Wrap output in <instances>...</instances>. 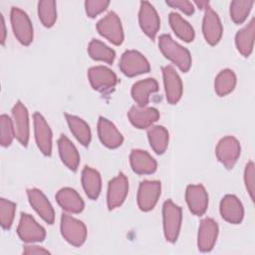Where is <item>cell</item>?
<instances>
[{
  "label": "cell",
  "instance_id": "1",
  "mask_svg": "<svg viewBox=\"0 0 255 255\" xmlns=\"http://www.w3.org/2000/svg\"><path fill=\"white\" fill-rule=\"evenodd\" d=\"M158 47L161 53L174 63L182 72H187L191 67V56L187 49L176 43L168 34L158 38Z\"/></svg>",
  "mask_w": 255,
  "mask_h": 255
},
{
  "label": "cell",
  "instance_id": "2",
  "mask_svg": "<svg viewBox=\"0 0 255 255\" xmlns=\"http://www.w3.org/2000/svg\"><path fill=\"white\" fill-rule=\"evenodd\" d=\"M163 231L167 241L175 242L177 240L181 225V208L170 199L163 203L162 207Z\"/></svg>",
  "mask_w": 255,
  "mask_h": 255
},
{
  "label": "cell",
  "instance_id": "3",
  "mask_svg": "<svg viewBox=\"0 0 255 255\" xmlns=\"http://www.w3.org/2000/svg\"><path fill=\"white\" fill-rule=\"evenodd\" d=\"M120 69L126 76L134 77L149 72L150 66L141 53L135 50H128L121 57Z\"/></svg>",
  "mask_w": 255,
  "mask_h": 255
},
{
  "label": "cell",
  "instance_id": "4",
  "mask_svg": "<svg viewBox=\"0 0 255 255\" xmlns=\"http://www.w3.org/2000/svg\"><path fill=\"white\" fill-rule=\"evenodd\" d=\"M61 233L70 244L79 247L86 240L87 228L82 221L64 213L61 217Z\"/></svg>",
  "mask_w": 255,
  "mask_h": 255
},
{
  "label": "cell",
  "instance_id": "5",
  "mask_svg": "<svg viewBox=\"0 0 255 255\" xmlns=\"http://www.w3.org/2000/svg\"><path fill=\"white\" fill-rule=\"evenodd\" d=\"M11 24L18 41L23 45H29L33 40V26L27 13L20 8L12 7Z\"/></svg>",
  "mask_w": 255,
  "mask_h": 255
},
{
  "label": "cell",
  "instance_id": "6",
  "mask_svg": "<svg viewBox=\"0 0 255 255\" xmlns=\"http://www.w3.org/2000/svg\"><path fill=\"white\" fill-rule=\"evenodd\" d=\"M97 30L106 39L115 45H121L124 41V31L121 20L115 12L108 13L97 23Z\"/></svg>",
  "mask_w": 255,
  "mask_h": 255
},
{
  "label": "cell",
  "instance_id": "7",
  "mask_svg": "<svg viewBox=\"0 0 255 255\" xmlns=\"http://www.w3.org/2000/svg\"><path fill=\"white\" fill-rule=\"evenodd\" d=\"M88 77L93 89L101 93L110 92L118 84L117 75L105 66L90 68L88 71Z\"/></svg>",
  "mask_w": 255,
  "mask_h": 255
},
{
  "label": "cell",
  "instance_id": "8",
  "mask_svg": "<svg viewBox=\"0 0 255 255\" xmlns=\"http://www.w3.org/2000/svg\"><path fill=\"white\" fill-rule=\"evenodd\" d=\"M215 153L217 159L228 169L232 168L240 155V143L234 136L228 135L219 140Z\"/></svg>",
  "mask_w": 255,
  "mask_h": 255
},
{
  "label": "cell",
  "instance_id": "9",
  "mask_svg": "<svg viewBox=\"0 0 255 255\" xmlns=\"http://www.w3.org/2000/svg\"><path fill=\"white\" fill-rule=\"evenodd\" d=\"M161 184L157 180H143L140 182L137 191V204L140 210H151L160 195Z\"/></svg>",
  "mask_w": 255,
  "mask_h": 255
},
{
  "label": "cell",
  "instance_id": "10",
  "mask_svg": "<svg viewBox=\"0 0 255 255\" xmlns=\"http://www.w3.org/2000/svg\"><path fill=\"white\" fill-rule=\"evenodd\" d=\"M17 233L21 240L25 242H40L46 237L45 229L29 214L22 213L17 228Z\"/></svg>",
  "mask_w": 255,
  "mask_h": 255
},
{
  "label": "cell",
  "instance_id": "11",
  "mask_svg": "<svg viewBox=\"0 0 255 255\" xmlns=\"http://www.w3.org/2000/svg\"><path fill=\"white\" fill-rule=\"evenodd\" d=\"M138 21L141 30L151 39L154 40L159 27L160 21L154 7L147 1L140 2Z\"/></svg>",
  "mask_w": 255,
  "mask_h": 255
},
{
  "label": "cell",
  "instance_id": "12",
  "mask_svg": "<svg viewBox=\"0 0 255 255\" xmlns=\"http://www.w3.org/2000/svg\"><path fill=\"white\" fill-rule=\"evenodd\" d=\"M128 191V181L124 173H120L109 182L107 203L110 210L123 204Z\"/></svg>",
  "mask_w": 255,
  "mask_h": 255
},
{
  "label": "cell",
  "instance_id": "13",
  "mask_svg": "<svg viewBox=\"0 0 255 255\" xmlns=\"http://www.w3.org/2000/svg\"><path fill=\"white\" fill-rule=\"evenodd\" d=\"M162 76L165 89L166 101L174 105L182 96V82L174 68L170 65L162 67Z\"/></svg>",
  "mask_w": 255,
  "mask_h": 255
},
{
  "label": "cell",
  "instance_id": "14",
  "mask_svg": "<svg viewBox=\"0 0 255 255\" xmlns=\"http://www.w3.org/2000/svg\"><path fill=\"white\" fill-rule=\"evenodd\" d=\"M13 127L16 138L26 146L29 140V117L26 107L18 101L12 109Z\"/></svg>",
  "mask_w": 255,
  "mask_h": 255
},
{
  "label": "cell",
  "instance_id": "15",
  "mask_svg": "<svg viewBox=\"0 0 255 255\" xmlns=\"http://www.w3.org/2000/svg\"><path fill=\"white\" fill-rule=\"evenodd\" d=\"M185 199L189 210L195 215H202L205 213L208 205V195L203 185L190 184L186 187Z\"/></svg>",
  "mask_w": 255,
  "mask_h": 255
},
{
  "label": "cell",
  "instance_id": "16",
  "mask_svg": "<svg viewBox=\"0 0 255 255\" xmlns=\"http://www.w3.org/2000/svg\"><path fill=\"white\" fill-rule=\"evenodd\" d=\"M35 138L38 147L45 155H50L52 152V131L46 120L40 113L33 115Z\"/></svg>",
  "mask_w": 255,
  "mask_h": 255
},
{
  "label": "cell",
  "instance_id": "17",
  "mask_svg": "<svg viewBox=\"0 0 255 255\" xmlns=\"http://www.w3.org/2000/svg\"><path fill=\"white\" fill-rule=\"evenodd\" d=\"M222 32V24L217 13L208 7L205 10L202 22V33L205 40L210 45H215L221 39Z\"/></svg>",
  "mask_w": 255,
  "mask_h": 255
},
{
  "label": "cell",
  "instance_id": "18",
  "mask_svg": "<svg viewBox=\"0 0 255 255\" xmlns=\"http://www.w3.org/2000/svg\"><path fill=\"white\" fill-rule=\"evenodd\" d=\"M27 194H28L30 204L38 212V214L47 223L49 224L54 223L55 212H54L53 206L51 205L50 201L47 199L45 194L37 188L27 189Z\"/></svg>",
  "mask_w": 255,
  "mask_h": 255
},
{
  "label": "cell",
  "instance_id": "19",
  "mask_svg": "<svg viewBox=\"0 0 255 255\" xmlns=\"http://www.w3.org/2000/svg\"><path fill=\"white\" fill-rule=\"evenodd\" d=\"M218 235V225L212 218H204L201 220L198 229L197 245L202 252L210 251Z\"/></svg>",
  "mask_w": 255,
  "mask_h": 255
},
{
  "label": "cell",
  "instance_id": "20",
  "mask_svg": "<svg viewBox=\"0 0 255 255\" xmlns=\"http://www.w3.org/2000/svg\"><path fill=\"white\" fill-rule=\"evenodd\" d=\"M98 133L102 143L109 148H117L124 141V137L116 126L104 117L99 119Z\"/></svg>",
  "mask_w": 255,
  "mask_h": 255
},
{
  "label": "cell",
  "instance_id": "21",
  "mask_svg": "<svg viewBox=\"0 0 255 255\" xmlns=\"http://www.w3.org/2000/svg\"><path fill=\"white\" fill-rule=\"evenodd\" d=\"M220 213L222 218L227 222L238 224L243 219V205L235 195L227 194L220 202Z\"/></svg>",
  "mask_w": 255,
  "mask_h": 255
},
{
  "label": "cell",
  "instance_id": "22",
  "mask_svg": "<svg viewBox=\"0 0 255 255\" xmlns=\"http://www.w3.org/2000/svg\"><path fill=\"white\" fill-rule=\"evenodd\" d=\"M130 123L137 128H146L159 119V112L154 108L131 107L128 111Z\"/></svg>",
  "mask_w": 255,
  "mask_h": 255
},
{
  "label": "cell",
  "instance_id": "23",
  "mask_svg": "<svg viewBox=\"0 0 255 255\" xmlns=\"http://www.w3.org/2000/svg\"><path fill=\"white\" fill-rule=\"evenodd\" d=\"M130 166L137 174L153 173L156 169L155 159L145 150L133 149L129 155Z\"/></svg>",
  "mask_w": 255,
  "mask_h": 255
},
{
  "label": "cell",
  "instance_id": "24",
  "mask_svg": "<svg viewBox=\"0 0 255 255\" xmlns=\"http://www.w3.org/2000/svg\"><path fill=\"white\" fill-rule=\"evenodd\" d=\"M56 200L63 209L72 213H80L85 206L81 196L71 187L61 188L56 194Z\"/></svg>",
  "mask_w": 255,
  "mask_h": 255
},
{
  "label": "cell",
  "instance_id": "25",
  "mask_svg": "<svg viewBox=\"0 0 255 255\" xmlns=\"http://www.w3.org/2000/svg\"><path fill=\"white\" fill-rule=\"evenodd\" d=\"M158 90V84L153 78L136 82L131 87V97L138 107H145L149 102V95Z\"/></svg>",
  "mask_w": 255,
  "mask_h": 255
},
{
  "label": "cell",
  "instance_id": "26",
  "mask_svg": "<svg viewBox=\"0 0 255 255\" xmlns=\"http://www.w3.org/2000/svg\"><path fill=\"white\" fill-rule=\"evenodd\" d=\"M59 153L62 161L71 169L77 170L80 163V154L73 142L64 134L58 139Z\"/></svg>",
  "mask_w": 255,
  "mask_h": 255
},
{
  "label": "cell",
  "instance_id": "27",
  "mask_svg": "<svg viewBox=\"0 0 255 255\" xmlns=\"http://www.w3.org/2000/svg\"><path fill=\"white\" fill-rule=\"evenodd\" d=\"M82 184L88 197L94 200L99 197L102 188V179L99 171L85 166L82 171Z\"/></svg>",
  "mask_w": 255,
  "mask_h": 255
},
{
  "label": "cell",
  "instance_id": "28",
  "mask_svg": "<svg viewBox=\"0 0 255 255\" xmlns=\"http://www.w3.org/2000/svg\"><path fill=\"white\" fill-rule=\"evenodd\" d=\"M254 31H255V24L254 18L241 30H239L235 36V44L237 50L244 56L248 57L253 50L254 44Z\"/></svg>",
  "mask_w": 255,
  "mask_h": 255
},
{
  "label": "cell",
  "instance_id": "29",
  "mask_svg": "<svg viewBox=\"0 0 255 255\" xmlns=\"http://www.w3.org/2000/svg\"><path fill=\"white\" fill-rule=\"evenodd\" d=\"M65 117L70 127V129L76 136V138L83 145H88L91 141V129L88 124L84 120L76 116L65 114Z\"/></svg>",
  "mask_w": 255,
  "mask_h": 255
},
{
  "label": "cell",
  "instance_id": "30",
  "mask_svg": "<svg viewBox=\"0 0 255 255\" xmlns=\"http://www.w3.org/2000/svg\"><path fill=\"white\" fill-rule=\"evenodd\" d=\"M147 137L151 148L157 153H163L168 145V131L162 126L150 127L147 130Z\"/></svg>",
  "mask_w": 255,
  "mask_h": 255
},
{
  "label": "cell",
  "instance_id": "31",
  "mask_svg": "<svg viewBox=\"0 0 255 255\" xmlns=\"http://www.w3.org/2000/svg\"><path fill=\"white\" fill-rule=\"evenodd\" d=\"M169 24L174 33L183 41L191 42L194 39V30L191 25L185 21L179 14L171 12L169 14Z\"/></svg>",
  "mask_w": 255,
  "mask_h": 255
},
{
  "label": "cell",
  "instance_id": "32",
  "mask_svg": "<svg viewBox=\"0 0 255 255\" xmlns=\"http://www.w3.org/2000/svg\"><path fill=\"white\" fill-rule=\"evenodd\" d=\"M236 86V76L230 69L222 70L215 78L214 90L220 97L231 93Z\"/></svg>",
  "mask_w": 255,
  "mask_h": 255
},
{
  "label": "cell",
  "instance_id": "33",
  "mask_svg": "<svg viewBox=\"0 0 255 255\" xmlns=\"http://www.w3.org/2000/svg\"><path fill=\"white\" fill-rule=\"evenodd\" d=\"M88 52L92 59L98 60V61H104L109 64H112L116 57V53L113 49H111L106 44H104L103 42L97 39H93L90 42L88 47Z\"/></svg>",
  "mask_w": 255,
  "mask_h": 255
},
{
  "label": "cell",
  "instance_id": "34",
  "mask_svg": "<svg viewBox=\"0 0 255 255\" xmlns=\"http://www.w3.org/2000/svg\"><path fill=\"white\" fill-rule=\"evenodd\" d=\"M38 15L45 27H52L57 19L56 2L44 0L38 3Z\"/></svg>",
  "mask_w": 255,
  "mask_h": 255
},
{
  "label": "cell",
  "instance_id": "35",
  "mask_svg": "<svg viewBox=\"0 0 255 255\" xmlns=\"http://www.w3.org/2000/svg\"><path fill=\"white\" fill-rule=\"evenodd\" d=\"M253 0H235L230 4V16L233 22L241 24L247 18L252 6Z\"/></svg>",
  "mask_w": 255,
  "mask_h": 255
},
{
  "label": "cell",
  "instance_id": "36",
  "mask_svg": "<svg viewBox=\"0 0 255 255\" xmlns=\"http://www.w3.org/2000/svg\"><path fill=\"white\" fill-rule=\"evenodd\" d=\"M16 210V204L5 198L0 199V223L4 229H10L14 214Z\"/></svg>",
  "mask_w": 255,
  "mask_h": 255
},
{
  "label": "cell",
  "instance_id": "37",
  "mask_svg": "<svg viewBox=\"0 0 255 255\" xmlns=\"http://www.w3.org/2000/svg\"><path fill=\"white\" fill-rule=\"evenodd\" d=\"M15 136L14 127L12 120L6 116L2 115L0 117V142L3 146H8L11 144L13 137Z\"/></svg>",
  "mask_w": 255,
  "mask_h": 255
},
{
  "label": "cell",
  "instance_id": "38",
  "mask_svg": "<svg viewBox=\"0 0 255 255\" xmlns=\"http://www.w3.org/2000/svg\"><path fill=\"white\" fill-rule=\"evenodd\" d=\"M110 1L107 0H88L85 2L87 15L91 18L96 17L107 9Z\"/></svg>",
  "mask_w": 255,
  "mask_h": 255
},
{
  "label": "cell",
  "instance_id": "39",
  "mask_svg": "<svg viewBox=\"0 0 255 255\" xmlns=\"http://www.w3.org/2000/svg\"><path fill=\"white\" fill-rule=\"evenodd\" d=\"M254 163L252 161L248 162L244 171V180L247 191L252 200H254V190H255V180H254Z\"/></svg>",
  "mask_w": 255,
  "mask_h": 255
},
{
  "label": "cell",
  "instance_id": "40",
  "mask_svg": "<svg viewBox=\"0 0 255 255\" xmlns=\"http://www.w3.org/2000/svg\"><path fill=\"white\" fill-rule=\"evenodd\" d=\"M166 4L172 8H177L187 15H191L194 12V7L191 2L185 0H166Z\"/></svg>",
  "mask_w": 255,
  "mask_h": 255
},
{
  "label": "cell",
  "instance_id": "41",
  "mask_svg": "<svg viewBox=\"0 0 255 255\" xmlns=\"http://www.w3.org/2000/svg\"><path fill=\"white\" fill-rule=\"evenodd\" d=\"M23 253L24 254H49L50 252L42 247L32 245V246H25Z\"/></svg>",
  "mask_w": 255,
  "mask_h": 255
},
{
  "label": "cell",
  "instance_id": "42",
  "mask_svg": "<svg viewBox=\"0 0 255 255\" xmlns=\"http://www.w3.org/2000/svg\"><path fill=\"white\" fill-rule=\"evenodd\" d=\"M0 18H1V44L3 45L5 42V37H6V29H5L4 17L2 14H0Z\"/></svg>",
  "mask_w": 255,
  "mask_h": 255
},
{
  "label": "cell",
  "instance_id": "43",
  "mask_svg": "<svg viewBox=\"0 0 255 255\" xmlns=\"http://www.w3.org/2000/svg\"><path fill=\"white\" fill-rule=\"evenodd\" d=\"M195 4L200 8V9H207L209 7V2L208 1H195Z\"/></svg>",
  "mask_w": 255,
  "mask_h": 255
}]
</instances>
